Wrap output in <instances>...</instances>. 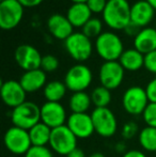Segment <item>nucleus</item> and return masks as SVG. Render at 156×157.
I'll return each instance as SVG.
<instances>
[{"label":"nucleus","instance_id":"obj_1","mask_svg":"<svg viewBox=\"0 0 156 157\" xmlns=\"http://www.w3.org/2000/svg\"><path fill=\"white\" fill-rule=\"evenodd\" d=\"M131 6L127 0H108L103 21L112 30H124L131 24Z\"/></svg>","mask_w":156,"mask_h":157},{"label":"nucleus","instance_id":"obj_2","mask_svg":"<svg viewBox=\"0 0 156 157\" xmlns=\"http://www.w3.org/2000/svg\"><path fill=\"white\" fill-rule=\"evenodd\" d=\"M95 50L97 55L106 61H119L124 52V46L121 37L111 31L103 32L95 40Z\"/></svg>","mask_w":156,"mask_h":157},{"label":"nucleus","instance_id":"obj_3","mask_svg":"<svg viewBox=\"0 0 156 157\" xmlns=\"http://www.w3.org/2000/svg\"><path fill=\"white\" fill-rule=\"evenodd\" d=\"M11 121L13 126L29 130L41 122V107L33 101H26L17 106L11 112Z\"/></svg>","mask_w":156,"mask_h":157},{"label":"nucleus","instance_id":"obj_4","mask_svg":"<svg viewBox=\"0 0 156 157\" xmlns=\"http://www.w3.org/2000/svg\"><path fill=\"white\" fill-rule=\"evenodd\" d=\"M77 137L65 124L51 130L49 145L57 154L67 156L75 147H77Z\"/></svg>","mask_w":156,"mask_h":157},{"label":"nucleus","instance_id":"obj_5","mask_svg":"<svg viewBox=\"0 0 156 157\" xmlns=\"http://www.w3.org/2000/svg\"><path fill=\"white\" fill-rule=\"evenodd\" d=\"M64 47L67 54L77 62H83L91 57L93 44L91 39L82 32H74L64 41Z\"/></svg>","mask_w":156,"mask_h":157},{"label":"nucleus","instance_id":"obj_6","mask_svg":"<svg viewBox=\"0 0 156 157\" xmlns=\"http://www.w3.org/2000/svg\"><path fill=\"white\" fill-rule=\"evenodd\" d=\"M93 79L92 72L87 65L82 63L75 64L67 72L64 83L67 90L72 92H83L90 87Z\"/></svg>","mask_w":156,"mask_h":157},{"label":"nucleus","instance_id":"obj_7","mask_svg":"<svg viewBox=\"0 0 156 157\" xmlns=\"http://www.w3.org/2000/svg\"><path fill=\"white\" fill-rule=\"evenodd\" d=\"M4 145L14 155H25L32 147L29 132L23 128L12 126L4 134Z\"/></svg>","mask_w":156,"mask_h":157},{"label":"nucleus","instance_id":"obj_8","mask_svg":"<svg viewBox=\"0 0 156 157\" xmlns=\"http://www.w3.org/2000/svg\"><path fill=\"white\" fill-rule=\"evenodd\" d=\"M91 118L93 121L94 130L104 138L112 137L118 130V121L115 113L106 108H95L92 111Z\"/></svg>","mask_w":156,"mask_h":157},{"label":"nucleus","instance_id":"obj_9","mask_svg":"<svg viewBox=\"0 0 156 157\" xmlns=\"http://www.w3.org/2000/svg\"><path fill=\"white\" fill-rule=\"evenodd\" d=\"M150 104L146 89L139 86L131 87L124 92L122 105L124 110L131 116H140L143 113L146 106Z\"/></svg>","mask_w":156,"mask_h":157},{"label":"nucleus","instance_id":"obj_10","mask_svg":"<svg viewBox=\"0 0 156 157\" xmlns=\"http://www.w3.org/2000/svg\"><path fill=\"white\" fill-rule=\"evenodd\" d=\"M24 15V6L18 0H3L0 2V27L11 30L21 24Z\"/></svg>","mask_w":156,"mask_h":157},{"label":"nucleus","instance_id":"obj_11","mask_svg":"<svg viewBox=\"0 0 156 157\" xmlns=\"http://www.w3.org/2000/svg\"><path fill=\"white\" fill-rule=\"evenodd\" d=\"M125 70L119 61H106L101 65L98 72L101 86L111 91L119 88L124 79Z\"/></svg>","mask_w":156,"mask_h":157},{"label":"nucleus","instance_id":"obj_12","mask_svg":"<svg viewBox=\"0 0 156 157\" xmlns=\"http://www.w3.org/2000/svg\"><path fill=\"white\" fill-rule=\"evenodd\" d=\"M42 58L43 56H41L39 50L29 44L19 45L14 52L15 62L25 72L41 68Z\"/></svg>","mask_w":156,"mask_h":157},{"label":"nucleus","instance_id":"obj_13","mask_svg":"<svg viewBox=\"0 0 156 157\" xmlns=\"http://www.w3.org/2000/svg\"><path fill=\"white\" fill-rule=\"evenodd\" d=\"M67 121V111L60 103L46 101L41 106V122L49 126L51 129L65 125Z\"/></svg>","mask_w":156,"mask_h":157},{"label":"nucleus","instance_id":"obj_14","mask_svg":"<svg viewBox=\"0 0 156 157\" xmlns=\"http://www.w3.org/2000/svg\"><path fill=\"white\" fill-rule=\"evenodd\" d=\"M0 93H1V98L3 103L12 109L26 101L27 92L24 90L19 81L13 80V79L3 81L1 83Z\"/></svg>","mask_w":156,"mask_h":157},{"label":"nucleus","instance_id":"obj_15","mask_svg":"<svg viewBox=\"0 0 156 157\" xmlns=\"http://www.w3.org/2000/svg\"><path fill=\"white\" fill-rule=\"evenodd\" d=\"M67 125L78 139H87L95 132L91 114L88 113H72L67 118Z\"/></svg>","mask_w":156,"mask_h":157},{"label":"nucleus","instance_id":"obj_16","mask_svg":"<svg viewBox=\"0 0 156 157\" xmlns=\"http://www.w3.org/2000/svg\"><path fill=\"white\" fill-rule=\"evenodd\" d=\"M155 9L146 0L136 1L131 6V23L139 28H146L153 21Z\"/></svg>","mask_w":156,"mask_h":157},{"label":"nucleus","instance_id":"obj_17","mask_svg":"<svg viewBox=\"0 0 156 157\" xmlns=\"http://www.w3.org/2000/svg\"><path fill=\"white\" fill-rule=\"evenodd\" d=\"M47 29L50 34L57 40L65 41L69 36L73 34V25L70 23L67 15L56 13L47 19Z\"/></svg>","mask_w":156,"mask_h":157},{"label":"nucleus","instance_id":"obj_18","mask_svg":"<svg viewBox=\"0 0 156 157\" xmlns=\"http://www.w3.org/2000/svg\"><path fill=\"white\" fill-rule=\"evenodd\" d=\"M46 81H47V76L42 68L27 71L21 75L19 79L21 87L27 93H33V92L41 90L42 88L44 89V87L47 83Z\"/></svg>","mask_w":156,"mask_h":157},{"label":"nucleus","instance_id":"obj_19","mask_svg":"<svg viewBox=\"0 0 156 157\" xmlns=\"http://www.w3.org/2000/svg\"><path fill=\"white\" fill-rule=\"evenodd\" d=\"M134 48L146 55L156 50V29L152 27L142 28L134 37Z\"/></svg>","mask_w":156,"mask_h":157},{"label":"nucleus","instance_id":"obj_20","mask_svg":"<svg viewBox=\"0 0 156 157\" xmlns=\"http://www.w3.org/2000/svg\"><path fill=\"white\" fill-rule=\"evenodd\" d=\"M92 12L87 3H73L67 12V17L74 28H82L90 19Z\"/></svg>","mask_w":156,"mask_h":157},{"label":"nucleus","instance_id":"obj_21","mask_svg":"<svg viewBox=\"0 0 156 157\" xmlns=\"http://www.w3.org/2000/svg\"><path fill=\"white\" fill-rule=\"evenodd\" d=\"M119 62L125 71L136 72L144 66V55L138 52L136 48H128L123 52Z\"/></svg>","mask_w":156,"mask_h":157},{"label":"nucleus","instance_id":"obj_22","mask_svg":"<svg viewBox=\"0 0 156 157\" xmlns=\"http://www.w3.org/2000/svg\"><path fill=\"white\" fill-rule=\"evenodd\" d=\"M51 128L43 122H40L34 125L31 129H29V136L31 139V143L34 147H46L49 144L50 136H51Z\"/></svg>","mask_w":156,"mask_h":157},{"label":"nucleus","instance_id":"obj_23","mask_svg":"<svg viewBox=\"0 0 156 157\" xmlns=\"http://www.w3.org/2000/svg\"><path fill=\"white\" fill-rule=\"evenodd\" d=\"M67 86L64 82L59 80H52L46 83L43 89V93L47 101H56L60 103V101L67 94Z\"/></svg>","mask_w":156,"mask_h":157},{"label":"nucleus","instance_id":"obj_24","mask_svg":"<svg viewBox=\"0 0 156 157\" xmlns=\"http://www.w3.org/2000/svg\"><path fill=\"white\" fill-rule=\"evenodd\" d=\"M91 104V95L85 91L73 93L69 101L72 113H87Z\"/></svg>","mask_w":156,"mask_h":157},{"label":"nucleus","instance_id":"obj_25","mask_svg":"<svg viewBox=\"0 0 156 157\" xmlns=\"http://www.w3.org/2000/svg\"><path fill=\"white\" fill-rule=\"evenodd\" d=\"M139 143L143 150L148 152H156V128L146 126L139 132Z\"/></svg>","mask_w":156,"mask_h":157},{"label":"nucleus","instance_id":"obj_26","mask_svg":"<svg viewBox=\"0 0 156 157\" xmlns=\"http://www.w3.org/2000/svg\"><path fill=\"white\" fill-rule=\"evenodd\" d=\"M91 101L95 108L108 107L111 101V91L103 86L96 87L91 93Z\"/></svg>","mask_w":156,"mask_h":157},{"label":"nucleus","instance_id":"obj_27","mask_svg":"<svg viewBox=\"0 0 156 157\" xmlns=\"http://www.w3.org/2000/svg\"><path fill=\"white\" fill-rule=\"evenodd\" d=\"M81 32L85 35H87L89 39H92V37L97 39L103 33V21L100 18L92 17L82 27V31Z\"/></svg>","mask_w":156,"mask_h":157},{"label":"nucleus","instance_id":"obj_28","mask_svg":"<svg viewBox=\"0 0 156 157\" xmlns=\"http://www.w3.org/2000/svg\"><path fill=\"white\" fill-rule=\"evenodd\" d=\"M59 67V60L54 55H45L42 58L41 68L45 73H52Z\"/></svg>","mask_w":156,"mask_h":157},{"label":"nucleus","instance_id":"obj_29","mask_svg":"<svg viewBox=\"0 0 156 157\" xmlns=\"http://www.w3.org/2000/svg\"><path fill=\"white\" fill-rule=\"evenodd\" d=\"M142 118L146 126L156 128V103H150L142 113Z\"/></svg>","mask_w":156,"mask_h":157},{"label":"nucleus","instance_id":"obj_30","mask_svg":"<svg viewBox=\"0 0 156 157\" xmlns=\"http://www.w3.org/2000/svg\"><path fill=\"white\" fill-rule=\"evenodd\" d=\"M138 124L134 121H129V122H126L122 127V132H121V135L124 139L126 140H129V139H133L136 135L138 134Z\"/></svg>","mask_w":156,"mask_h":157},{"label":"nucleus","instance_id":"obj_31","mask_svg":"<svg viewBox=\"0 0 156 157\" xmlns=\"http://www.w3.org/2000/svg\"><path fill=\"white\" fill-rule=\"evenodd\" d=\"M25 157H54V155L48 147L32 145L29 151L25 154Z\"/></svg>","mask_w":156,"mask_h":157},{"label":"nucleus","instance_id":"obj_32","mask_svg":"<svg viewBox=\"0 0 156 157\" xmlns=\"http://www.w3.org/2000/svg\"><path fill=\"white\" fill-rule=\"evenodd\" d=\"M107 2H108V0H88L87 4L92 13L98 14V13L104 12Z\"/></svg>","mask_w":156,"mask_h":157},{"label":"nucleus","instance_id":"obj_33","mask_svg":"<svg viewBox=\"0 0 156 157\" xmlns=\"http://www.w3.org/2000/svg\"><path fill=\"white\" fill-rule=\"evenodd\" d=\"M144 67L150 73L156 75V50L144 55Z\"/></svg>","mask_w":156,"mask_h":157},{"label":"nucleus","instance_id":"obj_34","mask_svg":"<svg viewBox=\"0 0 156 157\" xmlns=\"http://www.w3.org/2000/svg\"><path fill=\"white\" fill-rule=\"evenodd\" d=\"M146 92L150 103H156V77L150 81L146 87Z\"/></svg>","mask_w":156,"mask_h":157},{"label":"nucleus","instance_id":"obj_35","mask_svg":"<svg viewBox=\"0 0 156 157\" xmlns=\"http://www.w3.org/2000/svg\"><path fill=\"white\" fill-rule=\"evenodd\" d=\"M24 8H34L43 2V0H18Z\"/></svg>","mask_w":156,"mask_h":157},{"label":"nucleus","instance_id":"obj_36","mask_svg":"<svg viewBox=\"0 0 156 157\" xmlns=\"http://www.w3.org/2000/svg\"><path fill=\"white\" fill-rule=\"evenodd\" d=\"M141 30V28H139V27H137L136 25H134L133 23H131L128 26H127L126 28L124 29V31L127 33V34H129V35H134V36H136V35L138 34V32Z\"/></svg>","mask_w":156,"mask_h":157},{"label":"nucleus","instance_id":"obj_37","mask_svg":"<svg viewBox=\"0 0 156 157\" xmlns=\"http://www.w3.org/2000/svg\"><path fill=\"white\" fill-rule=\"evenodd\" d=\"M122 157H146L143 152L139 151V150H129V151L125 152L124 155Z\"/></svg>","mask_w":156,"mask_h":157},{"label":"nucleus","instance_id":"obj_38","mask_svg":"<svg viewBox=\"0 0 156 157\" xmlns=\"http://www.w3.org/2000/svg\"><path fill=\"white\" fill-rule=\"evenodd\" d=\"M67 157H86V154L80 147H75Z\"/></svg>","mask_w":156,"mask_h":157},{"label":"nucleus","instance_id":"obj_39","mask_svg":"<svg viewBox=\"0 0 156 157\" xmlns=\"http://www.w3.org/2000/svg\"><path fill=\"white\" fill-rule=\"evenodd\" d=\"M116 147H117V152H122V151H124L125 150V145H124V143H122V142H120V143H118L117 145H116Z\"/></svg>","mask_w":156,"mask_h":157},{"label":"nucleus","instance_id":"obj_40","mask_svg":"<svg viewBox=\"0 0 156 157\" xmlns=\"http://www.w3.org/2000/svg\"><path fill=\"white\" fill-rule=\"evenodd\" d=\"M89 157H105V155L103 153H100V152H95V153H92Z\"/></svg>","mask_w":156,"mask_h":157},{"label":"nucleus","instance_id":"obj_41","mask_svg":"<svg viewBox=\"0 0 156 157\" xmlns=\"http://www.w3.org/2000/svg\"><path fill=\"white\" fill-rule=\"evenodd\" d=\"M73 3H87L88 0H71Z\"/></svg>","mask_w":156,"mask_h":157},{"label":"nucleus","instance_id":"obj_42","mask_svg":"<svg viewBox=\"0 0 156 157\" xmlns=\"http://www.w3.org/2000/svg\"><path fill=\"white\" fill-rule=\"evenodd\" d=\"M146 1H149V2H150V3L153 6V8H154L155 10H156V0H146Z\"/></svg>","mask_w":156,"mask_h":157},{"label":"nucleus","instance_id":"obj_43","mask_svg":"<svg viewBox=\"0 0 156 157\" xmlns=\"http://www.w3.org/2000/svg\"><path fill=\"white\" fill-rule=\"evenodd\" d=\"M155 29H156V21H155Z\"/></svg>","mask_w":156,"mask_h":157},{"label":"nucleus","instance_id":"obj_44","mask_svg":"<svg viewBox=\"0 0 156 157\" xmlns=\"http://www.w3.org/2000/svg\"><path fill=\"white\" fill-rule=\"evenodd\" d=\"M1 1H3V0H0V2H1Z\"/></svg>","mask_w":156,"mask_h":157}]
</instances>
